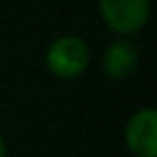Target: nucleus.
<instances>
[{
	"label": "nucleus",
	"mask_w": 157,
	"mask_h": 157,
	"mask_svg": "<svg viewBox=\"0 0 157 157\" xmlns=\"http://www.w3.org/2000/svg\"><path fill=\"white\" fill-rule=\"evenodd\" d=\"M90 63V50L84 39L75 35L58 37L50 43L45 52V67L54 78L75 80L80 78Z\"/></svg>",
	"instance_id": "f257e3e1"
},
{
	"label": "nucleus",
	"mask_w": 157,
	"mask_h": 157,
	"mask_svg": "<svg viewBox=\"0 0 157 157\" xmlns=\"http://www.w3.org/2000/svg\"><path fill=\"white\" fill-rule=\"evenodd\" d=\"M99 13L105 26L123 37L140 33L151 17L148 0H99Z\"/></svg>",
	"instance_id": "f03ea898"
},
{
	"label": "nucleus",
	"mask_w": 157,
	"mask_h": 157,
	"mask_svg": "<svg viewBox=\"0 0 157 157\" xmlns=\"http://www.w3.org/2000/svg\"><path fill=\"white\" fill-rule=\"evenodd\" d=\"M125 144L133 157H157V112L142 108L125 125Z\"/></svg>",
	"instance_id": "7ed1b4c3"
},
{
	"label": "nucleus",
	"mask_w": 157,
	"mask_h": 157,
	"mask_svg": "<svg viewBox=\"0 0 157 157\" xmlns=\"http://www.w3.org/2000/svg\"><path fill=\"white\" fill-rule=\"evenodd\" d=\"M140 65V52L133 41L116 39L112 41L101 54V67L108 78L112 80H127L136 73Z\"/></svg>",
	"instance_id": "20e7f679"
},
{
	"label": "nucleus",
	"mask_w": 157,
	"mask_h": 157,
	"mask_svg": "<svg viewBox=\"0 0 157 157\" xmlns=\"http://www.w3.org/2000/svg\"><path fill=\"white\" fill-rule=\"evenodd\" d=\"M0 157H7V142L2 133H0Z\"/></svg>",
	"instance_id": "39448f33"
}]
</instances>
